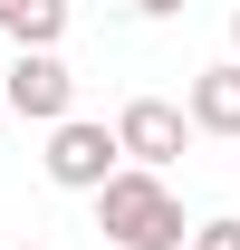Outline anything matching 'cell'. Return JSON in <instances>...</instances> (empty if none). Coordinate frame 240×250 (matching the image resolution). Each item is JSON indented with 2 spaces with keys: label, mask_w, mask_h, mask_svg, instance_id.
I'll return each instance as SVG.
<instances>
[{
  "label": "cell",
  "mask_w": 240,
  "mask_h": 250,
  "mask_svg": "<svg viewBox=\"0 0 240 250\" xmlns=\"http://www.w3.org/2000/svg\"><path fill=\"white\" fill-rule=\"evenodd\" d=\"M0 106H20L29 125H58L67 106H77V77H67L58 48H20V58L0 67Z\"/></svg>",
  "instance_id": "cell-3"
},
{
  "label": "cell",
  "mask_w": 240,
  "mask_h": 250,
  "mask_svg": "<svg viewBox=\"0 0 240 250\" xmlns=\"http://www.w3.org/2000/svg\"><path fill=\"white\" fill-rule=\"evenodd\" d=\"M182 125H202V135H240V58H221V67H202V77H192Z\"/></svg>",
  "instance_id": "cell-5"
},
{
  "label": "cell",
  "mask_w": 240,
  "mask_h": 250,
  "mask_svg": "<svg viewBox=\"0 0 240 250\" xmlns=\"http://www.w3.org/2000/svg\"><path fill=\"white\" fill-rule=\"evenodd\" d=\"M192 250H240V221H202V231H182Z\"/></svg>",
  "instance_id": "cell-7"
},
{
  "label": "cell",
  "mask_w": 240,
  "mask_h": 250,
  "mask_svg": "<svg viewBox=\"0 0 240 250\" xmlns=\"http://www.w3.org/2000/svg\"><path fill=\"white\" fill-rule=\"evenodd\" d=\"M39 164H48V183H67V192H96V183H106L125 154H116V125L58 116V125H48V154H39Z\"/></svg>",
  "instance_id": "cell-2"
},
{
  "label": "cell",
  "mask_w": 240,
  "mask_h": 250,
  "mask_svg": "<svg viewBox=\"0 0 240 250\" xmlns=\"http://www.w3.org/2000/svg\"><path fill=\"white\" fill-rule=\"evenodd\" d=\"M231 48H240V10H231Z\"/></svg>",
  "instance_id": "cell-9"
},
{
  "label": "cell",
  "mask_w": 240,
  "mask_h": 250,
  "mask_svg": "<svg viewBox=\"0 0 240 250\" xmlns=\"http://www.w3.org/2000/svg\"><path fill=\"white\" fill-rule=\"evenodd\" d=\"M182 135H192V125H182V106H163V96H135V106L116 116V154H125V164H144V173H163V164L182 154Z\"/></svg>",
  "instance_id": "cell-4"
},
{
  "label": "cell",
  "mask_w": 240,
  "mask_h": 250,
  "mask_svg": "<svg viewBox=\"0 0 240 250\" xmlns=\"http://www.w3.org/2000/svg\"><path fill=\"white\" fill-rule=\"evenodd\" d=\"M96 231L116 250H182V202L163 173H144V164H116L106 183H96Z\"/></svg>",
  "instance_id": "cell-1"
},
{
  "label": "cell",
  "mask_w": 240,
  "mask_h": 250,
  "mask_svg": "<svg viewBox=\"0 0 240 250\" xmlns=\"http://www.w3.org/2000/svg\"><path fill=\"white\" fill-rule=\"evenodd\" d=\"M135 10H144V20H173V10H182V0H135Z\"/></svg>",
  "instance_id": "cell-8"
},
{
  "label": "cell",
  "mask_w": 240,
  "mask_h": 250,
  "mask_svg": "<svg viewBox=\"0 0 240 250\" xmlns=\"http://www.w3.org/2000/svg\"><path fill=\"white\" fill-rule=\"evenodd\" d=\"M0 29L20 39V48H58V29H67V0H0Z\"/></svg>",
  "instance_id": "cell-6"
},
{
  "label": "cell",
  "mask_w": 240,
  "mask_h": 250,
  "mask_svg": "<svg viewBox=\"0 0 240 250\" xmlns=\"http://www.w3.org/2000/svg\"><path fill=\"white\" fill-rule=\"evenodd\" d=\"M20 250H48V241H20Z\"/></svg>",
  "instance_id": "cell-10"
}]
</instances>
